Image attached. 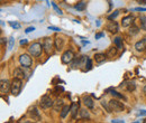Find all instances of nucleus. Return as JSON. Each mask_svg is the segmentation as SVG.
I'll use <instances>...</instances> for the list:
<instances>
[{"mask_svg": "<svg viewBox=\"0 0 146 123\" xmlns=\"http://www.w3.org/2000/svg\"><path fill=\"white\" fill-rule=\"evenodd\" d=\"M107 30H109L111 34H116L118 32V24L116 21H109L107 25Z\"/></svg>", "mask_w": 146, "mask_h": 123, "instance_id": "nucleus-11", "label": "nucleus"}, {"mask_svg": "<svg viewBox=\"0 0 146 123\" xmlns=\"http://www.w3.org/2000/svg\"><path fill=\"white\" fill-rule=\"evenodd\" d=\"M42 51H44V48L40 43H33L28 48V52L33 57H38L42 54Z\"/></svg>", "mask_w": 146, "mask_h": 123, "instance_id": "nucleus-2", "label": "nucleus"}, {"mask_svg": "<svg viewBox=\"0 0 146 123\" xmlns=\"http://www.w3.org/2000/svg\"><path fill=\"white\" fill-rule=\"evenodd\" d=\"M53 41H52V39L51 38H48V37H46L45 39H44V43H43V48H44V52L47 54V55H50V54H52L53 52Z\"/></svg>", "mask_w": 146, "mask_h": 123, "instance_id": "nucleus-6", "label": "nucleus"}, {"mask_svg": "<svg viewBox=\"0 0 146 123\" xmlns=\"http://www.w3.org/2000/svg\"><path fill=\"white\" fill-rule=\"evenodd\" d=\"M135 49L137 52H144L146 49V38H143L141 39L139 41H137L135 44Z\"/></svg>", "mask_w": 146, "mask_h": 123, "instance_id": "nucleus-9", "label": "nucleus"}, {"mask_svg": "<svg viewBox=\"0 0 146 123\" xmlns=\"http://www.w3.org/2000/svg\"><path fill=\"white\" fill-rule=\"evenodd\" d=\"M78 111H79V103H73L71 105V116L72 119H75V116L78 115Z\"/></svg>", "mask_w": 146, "mask_h": 123, "instance_id": "nucleus-17", "label": "nucleus"}, {"mask_svg": "<svg viewBox=\"0 0 146 123\" xmlns=\"http://www.w3.org/2000/svg\"><path fill=\"white\" fill-rule=\"evenodd\" d=\"M21 87H23L21 80L14 77V80H13V82H11V88H10L11 95H14V96H18L19 93L21 92Z\"/></svg>", "mask_w": 146, "mask_h": 123, "instance_id": "nucleus-1", "label": "nucleus"}, {"mask_svg": "<svg viewBox=\"0 0 146 123\" xmlns=\"http://www.w3.org/2000/svg\"><path fill=\"white\" fill-rule=\"evenodd\" d=\"M101 104H102V106H104V107H106V110H107V112H108V113H110V112H112V111H111V109H110L109 102L107 103L106 101H102V102H101Z\"/></svg>", "mask_w": 146, "mask_h": 123, "instance_id": "nucleus-28", "label": "nucleus"}, {"mask_svg": "<svg viewBox=\"0 0 146 123\" xmlns=\"http://www.w3.org/2000/svg\"><path fill=\"white\" fill-rule=\"evenodd\" d=\"M31 55V54H29ZM28 54H23V55H20V57H19V63H20V65L23 66V67H25V68H29L31 66H32V63H33V61H32V57L29 56Z\"/></svg>", "mask_w": 146, "mask_h": 123, "instance_id": "nucleus-3", "label": "nucleus"}, {"mask_svg": "<svg viewBox=\"0 0 146 123\" xmlns=\"http://www.w3.org/2000/svg\"><path fill=\"white\" fill-rule=\"evenodd\" d=\"M53 106H54V109L56 111H58V109H61V107L63 106V101L60 100V99H57V100L55 101V104H53Z\"/></svg>", "mask_w": 146, "mask_h": 123, "instance_id": "nucleus-25", "label": "nucleus"}, {"mask_svg": "<svg viewBox=\"0 0 146 123\" xmlns=\"http://www.w3.org/2000/svg\"><path fill=\"white\" fill-rule=\"evenodd\" d=\"M52 6H53V8L55 9V11H56V12H57L58 15H62V14H63V12H62V10H61V9H60V8H58V7L56 6V3L52 2Z\"/></svg>", "mask_w": 146, "mask_h": 123, "instance_id": "nucleus-31", "label": "nucleus"}, {"mask_svg": "<svg viewBox=\"0 0 146 123\" xmlns=\"http://www.w3.org/2000/svg\"><path fill=\"white\" fill-rule=\"evenodd\" d=\"M14 77H16V78H19V80H24L25 78V72L23 68H16V70H14Z\"/></svg>", "mask_w": 146, "mask_h": 123, "instance_id": "nucleus-15", "label": "nucleus"}, {"mask_svg": "<svg viewBox=\"0 0 146 123\" xmlns=\"http://www.w3.org/2000/svg\"><path fill=\"white\" fill-rule=\"evenodd\" d=\"M10 88H11V84L9 83L8 80H1V82H0V93H1V95L7 94L10 91Z\"/></svg>", "mask_w": 146, "mask_h": 123, "instance_id": "nucleus-7", "label": "nucleus"}, {"mask_svg": "<svg viewBox=\"0 0 146 123\" xmlns=\"http://www.w3.org/2000/svg\"><path fill=\"white\" fill-rule=\"evenodd\" d=\"M111 94H112V96H115V97H117V99L126 100V99H125V96H124L123 94H119V93H118V92H116V91H112V92H111Z\"/></svg>", "mask_w": 146, "mask_h": 123, "instance_id": "nucleus-27", "label": "nucleus"}, {"mask_svg": "<svg viewBox=\"0 0 146 123\" xmlns=\"http://www.w3.org/2000/svg\"><path fill=\"white\" fill-rule=\"evenodd\" d=\"M138 33H139V28H138L136 25L133 24V25L130 26V28H129V34L131 36H135V35H137Z\"/></svg>", "mask_w": 146, "mask_h": 123, "instance_id": "nucleus-20", "label": "nucleus"}, {"mask_svg": "<svg viewBox=\"0 0 146 123\" xmlns=\"http://www.w3.org/2000/svg\"><path fill=\"white\" fill-rule=\"evenodd\" d=\"M86 7H87V3H86L84 1H81V2H79V3L75 6V9H76V10L82 11V10H84V9H86Z\"/></svg>", "mask_w": 146, "mask_h": 123, "instance_id": "nucleus-23", "label": "nucleus"}, {"mask_svg": "<svg viewBox=\"0 0 146 123\" xmlns=\"http://www.w3.org/2000/svg\"><path fill=\"white\" fill-rule=\"evenodd\" d=\"M117 46L116 47H110L109 49H108V52H107V56H109V57H113L116 54H117Z\"/></svg>", "mask_w": 146, "mask_h": 123, "instance_id": "nucleus-22", "label": "nucleus"}, {"mask_svg": "<svg viewBox=\"0 0 146 123\" xmlns=\"http://www.w3.org/2000/svg\"><path fill=\"white\" fill-rule=\"evenodd\" d=\"M112 122H123V121H120V120H113V121H112Z\"/></svg>", "mask_w": 146, "mask_h": 123, "instance_id": "nucleus-42", "label": "nucleus"}, {"mask_svg": "<svg viewBox=\"0 0 146 123\" xmlns=\"http://www.w3.org/2000/svg\"><path fill=\"white\" fill-rule=\"evenodd\" d=\"M139 115H146V111H141L139 112Z\"/></svg>", "mask_w": 146, "mask_h": 123, "instance_id": "nucleus-39", "label": "nucleus"}, {"mask_svg": "<svg viewBox=\"0 0 146 123\" xmlns=\"http://www.w3.org/2000/svg\"><path fill=\"white\" fill-rule=\"evenodd\" d=\"M69 112H71V106L64 105L63 107H62V110H61V113H60L61 118H62V119L66 118V115H68V113H69Z\"/></svg>", "mask_w": 146, "mask_h": 123, "instance_id": "nucleus-18", "label": "nucleus"}, {"mask_svg": "<svg viewBox=\"0 0 146 123\" xmlns=\"http://www.w3.org/2000/svg\"><path fill=\"white\" fill-rule=\"evenodd\" d=\"M109 105H110L111 111H113V112H123V111L125 110V106H124V104H123L121 102H119L118 100H115V99L110 100Z\"/></svg>", "mask_w": 146, "mask_h": 123, "instance_id": "nucleus-4", "label": "nucleus"}, {"mask_svg": "<svg viewBox=\"0 0 146 123\" xmlns=\"http://www.w3.org/2000/svg\"><path fill=\"white\" fill-rule=\"evenodd\" d=\"M86 68L89 70L92 68V63H91V59L90 58H88V61H87V63H86Z\"/></svg>", "mask_w": 146, "mask_h": 123, "instance_id": "nucleus-32", "label": "nucleus"}, {"mask_svg": "<svg viewBox=\"0 0 146 123\" xmlns=\"http://www.w3.org/2000/svg\"><path fill=\"white\" fill-rule=\"evenodd\" d=\"M133 22H134V17L133 16H127V17L123 18V20H121L123 27H130L133 25Z\"/></svg>", "mask_w": 146, "mask_h": 123, "instance_id": "nucleus-14", "label": "nucleus"}, {"mask_svg": "<svg viewBox=\"0 0 146 123\" xmlns=\"http://www.w3.org/2000/svg\"><path fill=\"white\" fill-rule=\"evenodd\" d=\"M29 115H31V118H32L33 120H35V121H40V114H39V111L37 110L36 107L31 109Z\"/></svg>", "mask_w": 146, "mask_h": 123, "instance_id": "nucleus-12", "label": "nucleus"}, {"mask_svg": "<svg viewBox=\"0 0 146 123\" xmlns=\"http://www.w3.org/2000/svg\"><path fill=\"white\" fill-rule=\"evenodd\" d=\"M25 44H27V40H21L20 41V45H25Z\"/></svg>", "mask_w": 146, "mask_h": 123, "instance_id": "nucleus-40", "label": "nucleus"}, {"mask_svg": "<svg viewBox=\"0 0 146 123\" xmlns=\"http://www.w3.org/2000/svg\"><path fill=\"white\" fill-rule=\"evenodd\" d=\"M123 86H125L128 92H133V91H135V88H136V85H135V83H133V82L124 83V85H120V87H123Z\"/></svg>", "mask_w": 146, "mask_h": 123, "instance_id": "nucleus-19", "label": "nucleus"}, {"mask_svg": "<svg viewBox=\"0 0 146 123\" xmlns=\"http://www.w3.org/2000/svg\"><path fill=\"white\" fill-rule=\"evenodd\" d=\"M73 59H74V54H73L72 51H66V52H64V54H63L62 57H61V61H62L63 64H69V63L72 62Z\"/></svg>", "mask_w": 146, "mask_h": 123, "instance_id": "nucleus-8", "label": "nucleus"}, {"mask_svg": "<svg viewBox=\"0 0 146 123\" xmlns=\"http://www.w3.org/2000/svg\"><path fill=\"white\" fill-rule=\"evenodd\" d=\"M53 100L48 96V95H44V96H42V99H40V101H39V106L42 107V109H48V107H51V106H53Z\"/></svg>", "mask_w": 146, "mask_h": 123, "instance_id": "nucleus-5", "label": "nucleus"}, {"mask_svg": "<svg viewBox=\"0 0 146 123\" xmlns=\"http://www.w3.org/2000/svg\"><path fill=\"white\" fill-rule=\"evenodd\" d=\"M106 57H107V55H105V54L102 53H98L94 55V61L97 62V63H99V64H101V63H104L105 61H106Z\"/></svg>", "mask_w": 146, "mask_h": 123, "instance_id": "nucleus-16", "label": "nucleus"}, {"mask_svg": "<svg viewBox=\"0 0 146 123\" xmlns=\"http://www.w3.org/2000/svg\"><path fill=\"white\" fill-rule=\"evenodd\" d=\"M9 25H10L13 28H19V27H20L19 24H17V22H13V21H9Z\"/></svg>", "mask_w": 146, "mask_h": 123, "instance_id": "nucleus-33", "label": "nucleus"}, {"mask_svg": "<svg viewBox=\"0 0 146 123\" xmlns=\"http://www.w3.org/2000/svg\"><path fill=\"white\" fill-rule=\"evenodd\" d=\"M48 29H51V30H54V32H60V30H61V29H60V28H57V27H51V26L48 27Z\"/></svg>", "mask_w": 146, "mask_h": 123, "instance_id": "nucleus-35", "label": "nucleus"}, {"mask_svg": "<svg viewBox=\"0 0 146 123\" xmlns=\"http://www.w3.org/2000/svg\"><path fill=\"white\" fill-rule=\"evenodd\" d=\"M54 47L56 48V51L57 52H60V51H62L63 49V47H64V39L63 38H61V37H56L54 40Z\"/></svg>", "mask_w": 146, "mask_h": 123, "instance_id": "nucleus-10", "label": "nucleus"}, {"mask_svg": "<svg viewBox=\"0 0 146 123\" xmlns=\"http://www.w3.org/2000/svg\"><path fill=\"white\" fill-rule=\"evenodd\" d=\"M139 21H141V28H144L145 29V25H146V17L144 15H142L141 17H139Z\"/></svg>", "mask_w": 146, "mask_h": 123, "instance_id": "nucleus-26", "label": "nucleus"}, {"mask_svg": "<svg viewBox=\"0 0 146 123\" xmlns=\"http://www.w3.org/2000/svg\"><path fill=\"white\" fill-rule=\"evenodd\" d=\"M34 30H35L34 27H28V28L26 29V33H32V32H34Z\"/></svg>", "mask_w": 146, "mask_h": 123, "instance_id": "nucleus-34", "label": "nucleus"}, {"mask_svg": "<svg viewBox=\"0 0 146 123\" xmlns=\"http://www.w3.org/2000/svg\"><path fill=\"white\" fill-rule=\"evenodd\" d=\"M118 15H119V11H118V10H115V11H113V12L110 15L109 17H108V19H109V20H112V19H115V18L117 17Z\"/></svg>", "mask_w": 146, "mask_h": 123, "instance_id": "nucleus-30", "label": "nucleus"}, {"mask_svg": "<svg viewBox=\"0 0 146 123\" xmlns=\"http://www.w3.org/2000/svg\"><path fill=\"white\" fill-rule=\"evenodd\" d=\"M14 43H15V39H14L13 37H10V38H9V43H8V51H11V49H13Z\"/></svg>", "mask_w": 146, "mask_h": 123, "instance_id": "nucleus-29", "label": "nucleus"}, {"mask_svg": "<svg viewBox=\"0 0 146 123\" xmlns=\"http://www.w3.org/2000/svg\"><path fill=\"white\" fill-rule=\"evenodd\" d=\"M82 100H83V103H84V105L87 106L88 109L92 110V109L94 107V102H93V100H92L90 96H87V95H84Z\"/></svg>", "mask_w": 146, "mask_h": 123, "instance_id": "nucleus-13", "label": "nucleus"}, {"mask_svg": "<svg viewBox=\"0 0 146 123\" xmlns=\"http://www.w3.org/2000/svg\"><path fill=\"white\" fill-rule=\"evenodd\" d=\"M113 43L115 45L118 47V48H123V38L121 37H116L113 39Z\"/></svg>", "mask_w": 146, "mask_h": 123, "instance_id": "nucleus-21", "label": "nucleus"}, {"mask_svg": "<svg viewBox=\"0 0 146 123\" xmlns=\"http://www.w3.org/2000/svg\"><path fill=\"white\" fill-rule=\"evenodd\" d=\"M104 36H105V34H104V33L97 34V35H96V39H98V38H101V37H104Z\"/></svg>", "mask_w": 146, "mask_h": 123, "instance_id": "nucleus-37", "label": "nucleus"}, {"mask_svg": "<svg viewBox=\"0 0 146 123\" xmlns=\"http://www.w3.org/2000/svg\"><path fill=\"white\" fill-rule=\"evenodd\" d=\"M80 116L82 118V119H89V112L86 110V109H82V110H80Z\"/></svg>", "mask_w": 146, "mask_h": 123, "instance_id": "nucleus-24", "label": "nucleus"}, {"mask_svg": "<svg viewBox=\"0 0 146 123\" xmlns=\"http://www.w3.org/2000/svg\"><path fill=\"white\" fill-rule=\"evenodd\" d=\"M134 10H136V11H146V8H142V7H139V8H135Z\"/></svg>", "mask_w": 146, "mask_h": 123, "instance_id": "nucleus-36", "label": "nucleus"}, {"mask_svg": "<svg viewBox=\"0 0 146 123\" xmlns=\"http://www.w3.org/2000/svg\"><path fill=\"white\" fill-rule=\"evenodd\" d=\"M143 92H144V94L146 95V85L144 86V87H143Z\"/></svg>", "mask_w": 146, "mask_h": 123, "instance_id": "nucleus-41", "label": "nucleus"}, {"mask_svg": "<svg viewBox=\"0 0 146 123\" xmlns=\"http://www.w3.org/2000/svg\"><path fill=\"white\" fill-rule=\"evenodd\" d=\"M138 3H142V5H145L146 3V0H136Z\"/></svg>", "mask_w": 146, "mask_h": 123, "instance_id": "nucleus-38", "label": "nucleus"}]
</instances>
